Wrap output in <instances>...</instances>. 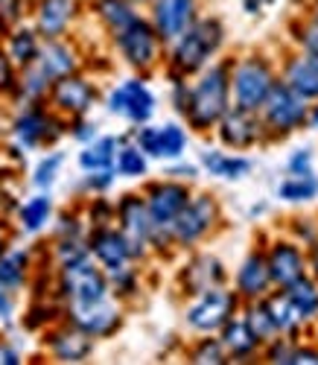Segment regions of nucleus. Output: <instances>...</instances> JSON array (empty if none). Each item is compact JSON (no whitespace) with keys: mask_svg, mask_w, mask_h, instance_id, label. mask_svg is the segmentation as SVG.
<instances>
[{"mask_svg":"<svg viewBox=\"0 0 318 365\" xmlns=\"http://www.w3.org/2000/svg\"><path fill=\"white\" fill-rule=\"evenodd\" d=\"M36 65L44 71V76L50 82H56L61 76L76 73L79 58H76V50L71 44H65L61 38H47V41H41V53L36 58Z\"/></svg>","mask_w":318,"mask_h":365,"instance_id":"obj_27","label":"nucleus"},{"mask_svg":"<svg viewBox=\"0 0 318 365\" xmlns=\"http://www.w3.org/2000/svg\"><path fill=\"white\" fill-rule=\"evenodd\" d=\"M266 263L272 272L275 287H286L307 275V255L298 246V240H275L266 249Z\"/></svg>","mask_w":318,"mask_h":365,"instance_id":"obj_21","label":"nucleus"},{"mask_svg":"<svg viewBox=\"0 0 318 365\" xmlns=\"http://www.w3.org/2000/svg\"><path fill=\"white\" fill-rule=\"evenodd\" d=\"M135 4H149V0H135Z\"/></svg>","mask_w":318,"mask_h":365,"instance_id":"obj_56","label":"nucleus"},{"mask_svg":"<svg viewBox=\"0 0 318 365\" xmlns=\"http://www.w3.org/2000/svg\"><path fill=\"white\" fill-rule=\"evenodd\" d=\"M111 220H114V207H111L103 196H97V199L91 202V222H93V228L111 225Z\"/></svg>","mask_w":318,"mask_h":365,"instance_id":"obj_45","label":"nucleus"},{"mask_svg":"<svg viewBox=\"0 0 318 365\" xmlns=\"http://www.w3.org/2000/svg\"><path fill=\"white\" fill-rule=\"evenodd\" d=\"M88 249H91V257L106 269V275H111V272H120V269L135 263L129 240H125V234L120 228H114V225L93 228L88 234Z\"/></svg>","mask_w":318,"mask_h":365,"instance_id":"obj_17","label":"nucleus"},{"mask_svg":"<svg viewBox=\"0 0 318 365\" xmlns=\"http://www.w3.org/2000/svg\"><path fill=\"white\" fill-rule=\"evenodd\" d=\"M71 138L73 140H79V143H91L93 138H97V126L91 123V120H85V117H73V123H71Z\"/></svg>","mask_w":318,"mask_h":365,"instance_id":"obj_46","label":"nucleus"},{"mask_svg":"<svg viewBox=\"0 0 318 365\" xmlns=\"http://www.w3.org/2000/svg\"><path fill=\"white\" fill-rule=\"evenodd\" d=\"M307 129H318V100L309 103V114H307Z\"/></svg>","mask_w":318,"mask_h":365,"instance_id":"obj_53","label":"nucleus"},{"mask_svg":"<svg viewBox=\"0 0 318 365\" xmlns=\"http://www.w3.org/2000/svg\"><path fill=\"white\" fill-rule=\"evenodd\" d=\"M307 272L318 281V240L309 246V255H307Z\"/></svg>","mask_w":318,"mask_h":365,"instance_id":"obj_52","label":"nucleus"},{"mask_svg":"<svg viewBox=\"0 0 318 365\" xmlns=\"http://www.w3.org/2000/svg\"><path fill=\"white\" fill-rule=\"evenodd\" d=\"M111 38H114V47H117L120 58L138 73H149L158 62H161L164 41H161V36H158V29L152 26V21L143 18V15L135 18L132 24H125Z\"/></svg>","mask_w":318,"mask_h":365,"instance_id":"obj_6","label":"nucleus"},{"mask_svg":"<svg viewBox=\"0 0 318 365\" xmlns=\"http://www.w3.org/2000/svg\"><path fill=\"white\" fill-rule=\"evenodd\" d=\"M315 196H318V175L315 173H304V175L286 173L283 181L277 185V199L289 202V205H304V202H312Z\"/></svg>","mask_w":318,"mask_h":365,"instance_id":"obj_34","label":"nucleus"},{"mask_svg":"<svg viewBox=\"0 0 318 365\" xmlns=\"http://www.w3.org/2000/svg\"><path fill=\"white\" fill-rule=\"evenodd\" d=\"M257 114L263 120V129L269 138H286L307 126L309 100H304L289 85H283L277 79L269 91V97L263 100V106L257 108Z\"/></svg>","mask_w":318,"mask_h":365,"instance_id":"obj_5","label":"nucleus"},{"mask_svg":"<svg viewBox=\"0 0 318 365\" xmlns=\"http://www.w3.org/2000/svg\"><path fill=\"white\" fill-rule=\"evenodd\" d=\"M280 289L289 295V301L295 304V310L301 313L304 324H307V322H318V281L309 275V272H307L304 278L286 284V287H280Z\"/></svg>","mask_w":318,"mask_h":365,"instance_id":"obj_31","label":"nucleus"},{"mask_svg":"<svg viewBox=\"0 0 318 365\" xmlns=\"http://www.w3.org/2000/svg\"><path fill=\"white\" fill-rule=\"evenodd\" d=\"M307 21L318 26V0H312V6H309V18H307Z\"/></svg>","mask_w":318,"mask_h":365,"instance_id":"obj_54","label":"nucleus"},{"mask_svg":"<svg viewBox=\"0 0 318 365\" xmlns=\"http://www.w3.org/2000/svg\"><path fill=\"white\" fill-rule=\"evenodd\" d=\"M21 362V354L18 348L6 345V342H0V365H18Z\"/></svg>","mask_w":318,"mask_h":365,"instance_id":"obj_50","label":"nucleus"},{"mask_svg":"<svg viewBox=\"0 0 318 365\" xmlns=\"http://www.w3.org/2000/svg\"><path fill=\"white\" fill-rule=\"evenodd\" d=\"M65 322H71L73 327L88 333L91 339H106L120 330L123 313H120V304L111 295H106L97 301H68L65 304Z\"/></svg>","mask_w":318,"mask_h":365,"instance_id":"obj_9","label":"nucleus"},{"mask_svg":"<svg viewBox=\"0 0 318 365\" xmlns=\"http://www.w3.org/2000/svg\"><path fill=\"white\" fill-rule=\"evenodd\" d=\"M196 76V82H190L184 120L196 132H213L222 114L231 108V62L207 65Z\"/></svg>","mask_w":318,"mask_h":365,"instance_id":"obj_1","label":"nucleus"},{"mask_svg":"<svg viewBox=\"0 0 318 365\" xmlns=\"http://www.w3.org/2000/svg\"><path fill=\"white\" fill-rule=\"evenodd\" d=\"M199 164H202L205 173H210L213 178H225V181H240V178L251 175V170H254V161H251V158L237 155V152L216 149V146L202 149Z\"/></svg>","mask_w":318,"mask_h":365,"instance_id":"obj_26","label":"nucleus"},{"mask_svg":"<svg viewBox=\"0 0 318 365\" xmlns=\"http://www.w3.org/2000/svg\"><path fill=\"white\" fill-rule=\"evenodd\" d=\"M286 173H289V175L315 173V152H312V146H301V149H295L292 155L286 158Z\"/></svg>","mask_w":318,"mask_h":365,"instance_id":"obj_42","label":"nucleus"},{"mask_svg":"<svg viewBox=\"0 0 318 365\" xmlns=\"http://www.w3.org/2000/svg\"><path fill=\"white\" fill-rule=\"evenodd\" d=\"M167 178L190 181V178H196V167L193 164H173V167H167Z\"/></svg>","mask_w":318,"mask_h":365,"instance_id":"obj_48","label":"nucleus"},{"mask_svg":"<svg viewBox=\"0 0 318 365\" xmlns=\"http://www.w3.org/2000/svg\"><path fill=\"white\" fill-rule=\"evenodd\" d=\"M240 4H242V9H245V12L260 15V12H263V6H272V4H277V0H240Z\"/></svg>","mask_w":318,"mask_h":365,"instance_id":"obj_51","label":"nucleus"},{"mask_svg":"<svg viewBox=\"0 0 318 365\" xmlns=\"http://www.w3.org/2000/svg\"><path fill=\"white\" fill-rule=\"evenodd\" d=\"M58 292L65 301H97L111 295V287L106 269L93 257H88L58 269Z\"/></svg>","mask_w":318,"mask_h":365,"instance_id":"obj_11","label":"nucleus"},{"mask_svg":"<svg viewBox=\"0 0 318 365\" xmlns=\"http://www.w3.org/2000/svg\"><path fill=\"white\" fill-rule=\"evenodd\" d=\"M213 132H216L222 146L237 149V152L251 149V146H257V143H263L269 138L257 111H245V108H234V106L222 114V120L216 123Z\"/></svg>","mask_w":318,"mask_h":365,"instance_id":"obj_14","label":"nucleus"},{"mask_svg":"<svg viewBox=\"0 0 318 365\" xmlns=\"http://www.w3.org/2000/svg\"><path fill=\"white\" fill-rule=\"evenodd\" d=\"M275 281L266 263V252H251L248 257H242L237 275H234V292L240 295V301H260L272 292Z\"/></svg>","mask_w":318,"mask_h":365,"instance_id":"obj_20","label":"nucleus"},{"mask_svg":"<svg viewBox=\"0 0 318 365\" xmlns=\"http://www.w3.org/2000/svg\"><path fill=\"white\" fill-rule=\"evenodd\" d=\"M18 91V68L12 65V58L0 50V94H12Z\"/></svg>","mask_w":318,"mask_h":365,"instance_id":"obj_43","label":"nucleus"},{"mask_svg":"<svg viewBox=\"0 0 318 365\" xmlns=\"http://www.w3.org/2000/svg\"><path fill=\"white\" fill-rule=\"evenodd\" d=\"M114 178H117V170H114V167H106V170H91V173H85L82 185H85V190L103 196L106 190H111Z\"/></svg>","mask_w":318,"mask_h":365,"instance_id":"obj_41","label":"nucleus"},{"mask_svg":"<svg viewBox=\"0 0 318 365\" xmlns=\"http://www.w3.org/2000/svg\"><path fill=\"white\" fill-rule=\"evenodd\" d=\"M106 108L114 114V117H123L125 123L132 126H143L155 117L158 111V97L155 91L146 85L143 76H129L123 79L106 100Z\"/></svg>","mask_w":318,"mask_h":365,"instance_id":"obj_10","label":"nucleus"},{"mask_svg":"<svg viewBox=\"0 0 318 365\" xmlns=\"http://www.w3.org/2000/svg\"><path fill=\"white\" fill-rule=\"evenodd\" d=\"M228 281V272L222 266L219 257L213 255H196L184 263V269L178 272V284L187 295H202L207 289H216V287H225Z\"/></svg>","mask_w":318,"mask_h":365,"instance_id":"obj_19","label":"nucleus"},{"mask_svg":"<svg viewBox=\"0 0 318 365\" xmlns=\"http://www.w3.org/2000/svg\"><path fill=\"white\" fill-rule=\"evenodd\" d=\"M225 36L228 33L222 18H213V15L196 18L193 26L170 44V58H167L170 73L187 79L205 71L213 62V56L222 50V44H225Z\"/></svg>","mask_w":318,"mask_h":365,"instance_id":"obj_2","label":"nucleus"},{"mask_svg":"<svg viewBox=\"0 0 318 365\" xmlns=\"http://www.w3.org/2000/svg\"><path fill=\"white\" fill-rule=\"evenodd\" d=\"M117 149H120V138H114V135H97L91 143H85V146H82V152L76 155V164H79V170H82V173L114 167Z\"/></svg>","mask_w":318,"mask_h":365,"instance_id":"obj_30","label":"nucleus"},{"mask_svg":"<svg viewBox=\"0 0 318 365\" xmlns=\"http://www.w3.org/2000/svg\"><path fill=\"white\" fill-rule=\"evenodd\" d=\"M187 129L181 123H143L135 132V143L146 152L149 161H178L187 152Z\"/></svg>","mask_w":318,"mask_h":365,"instance_id":"obj_15","label":"nucleus"},{"mask_svg":"<svg viewBox=\"0 0 318 365\" xmlns=\"http://www.w3.org/2000/svg\"><path fill=\"white\" fill-rule=\"evenodd\" d=\"M53 108L58 114H68V117H85L93 106H97V88H93L91 79L71 73V76H61L50 85V94Z\"/></svg>","mask_w":318,"mask_h":365,"instance_id":"obj_18","label":"nucleus"},{"mask_svg":"<svg viewBox=\"0 0 318 365\" xmlns=\"http://www.w3.org/2000/svg\"><path fill=\"white\" fill-rule=\"evenodd\" d=\"M190 362L222 365V362H228V351H225V345H222L219 336H202L193 348H190Z\"/></svg>","mask_w":318,"mask_h":365,"instance_id":"obj_38","label":"nucleus"},{"mask_svg":"<svg viewBox=\"0 0 318 365\" xmlns=\"http://www.w3.org/2000/svg\"><path fill=\"white\" fill-rule=\"evenodd\" d=\"M277 79L283 85H289L295 94H301L304 100L315 103L318 100V68L309 62L304 53H292L283 58V68L277 73Z\"/></svg>","mask_w":318,"mask_h":365,"instance_id":"obj_24","label":"nucleus"},{"mask_svg":"<svg viewBox=\"0 0 318 365\" xmlns=\"http://www.w3.org/2000/svg\"><path fill=\"white\" fill-rule=\"evenodd\" d=\"M315 333H318V330H315Z\"/></svg>","mask_w":318,"mask_h":365,"instance_id":"obj_57","label":"nucleus"},{"mask_svg":"<svg viewBox=\"0 0 318 365\" xmlns=\"http://www.w3.org/2000/svg\"><path fill=\"white\" fill-rule=\"evenodd\" d=\"M216 225H219V202L210 193H196V196L190 193V199L178 210L170 234H173L175 246L193 249L196 242H202Z\"/></svg>","mask_w":318,"mask_h":365,"instance_id":"obj_7","label":"nucleus"},{"mask_svg":"<svg viewBox=\"0 0 318 365\" xmlns=\"http://www.w3.org/2000/svg\"><path fill=\"white\" fill-rule=\"evenodd\" d=\"M199 18V0H149V21L164 44L184 36Z\"/></svg>","mask_w":318,"mask_h":365,"instance_id":"obj_16","label":"nucleus"},{"mask_svg":"<svg viewBox=\"0 0 318 365\" xmlns=\"http://www.w3.org/2000/svg\"><path fill=\"white\" fill-rule=\"evenodd\" d=\"M146 207H149V217H152V249H170L175 246L173 242V222L178 217V210L184 207V202L190 199V190L184 181L175 178H164V181H152L146 187Z\"/></svg>","mask_w":318,"mask_h":365,"instance_id":"obj_4","label":"nucleus"},{"mask_svg":"<svg viewBox=\"0 0 318 365\" xmlns=\"http://www.w3.org/2000/svg\"><path fill=\"white\" fill-rule=\"evenodd\" d=\"M26 275H29V255L26 252L12 249V252L0 255V287H4L6 292L24 289Z\"/></svg>","mask_w":318,"mask_h":365,"instance_id":"obj_35","label":"nucleus"},{"mask_svg":"<svg viewBox=\"0 0 318 365\" xmlns=\"http://www.w3.org/2000/svg\"><path fill=\"white\" fill-rule=\"evenodd\" d=\"M275 82H277V71L266 56L251 53L237 58V62H231V106L257 111Z\"/></svg>","mask_w":318,"mask_h":365,"instance_id":"obj_3","label":"nucleus"},{"mask_svg":"<svg viewBox=\"0 0 318 365\" xmlns=\"http://www.w3.org/2000/svg\"><path fill=\"white\" fill-rule=\"evenodd\" d=\"M12 135L24 149H39V146H53L61 135H65V123L50 114L44 106L29 103V108H24L15 123H12Z\"/></svg>","mask_w":318,"mask_h":365,"instance_id":"obj_13","label":"nucleus"},{"mask_svg":"<svg viewBox=\"0 0 318 365\" xmlns=\"http://www.w3.org/2000/svg\"><path fill=\"white\" fill-rule=\"evenodd\" d=\"M61 167H65V155H61V152H50V155H44L33 170V187L36 190H50L58 181Z\"/></svg>","mask_w":318,"mask_h":365,"instance_id":"obj_39","label":"nucleus"},{"mask_svg":"<svg viewBox=\"0 0 318 365\" xmlns=\"http://www.w3.org/2000/svg\"><path fill=\"white\" fill-rule=\"evenodd\" d=\"M292 38L298 41L301 53H304V56L309 58V62L318 68V26H315V24H309V21L295 24V26H292Z\"/></svg>","mask_w":318,"mask_h":365,"instance_id":"obj_40","label":"nucleus"},{"mask_svg":"<svg viewBox=\"0 0 318 365\" xmlns=\"http://www.w3.org/2000/svg\"><path fill=\"white\" fill-rule=\"evenodd\" d=\"M263 304H266V310H269V316H272V322H275V327H277V333L280 336H298L301 333V327H304V319H301V313L295 310V304L289 301V295H286L280 287L277 289H272L266 298H260Z\"/></svg>","mask_w":318,"mask_h":365,"instance_id":"obj_28","label":"nucleus"},{"mask_svg":"<svg viewBox=\"0 0 318 365\" xmlns=\"http://www.w3.org/2000/svg\"><path fill=\"white\" fill-rule=\"evenodd\" d=\"M114 220H117V228L129 240L132 257L143 260L152 249V217H149L146 199L140 193H125L114 207Z\"/></svg>","mask_w":318,"mask_h":365,"instance_id":"obj_12","label":"nucleus"},{"mask_svg":"<svg viewBox=\"0 0 318 365\" xmlns=\"http://www.w3.org/2000/svg\"><path fill=\"white\" fill-rule=\"evenodd\" d=\"M242 316H245V322L251 324V330L257 333V339H260L263 345H266V342H272L275 336H280L263 301H248V307H245V313H242Z\"/></svg>","mask_w":318,"mask_h":365,"instance_id":"obj_37","label":"nucleus"},{"mask_svg":"<svg viewBox=\"0 0 318 365\" xmlns=\"http://www.w3.org/2000/svg\"><path fill=\"white\" fill-rule=\"evenodd\" d=\"M50 220H53V199L47 196V190H39L18 207V222L26 234H39L41 228H47Z\"/></svg>","mask_w":318,"mask_h":365,"instance_id":"obj_33","label":"nucleus"},{"mask_svg":"<svg viewBox=\"0 0 318 365\" xmlns=\"http://www.w3.org/2000/svg\"><path fill=\"white\" fill-rule=\"evenodd\" d=\"M6 252V237H4V231H0V255Z\"/></svg>","mask_w":318,"mask_h":365,"instance_id":"obj_55","label":"nucleus"},{"mask_svg":"<svg viewBox=\"0 0 318 365\" xmlns=\"http://www.w3.org/2000/svg\"><path fill=\"white\" fill-rule=\"evenodd\" d=\"M47 351L58 362H85L93 351V339L68 322L65 327H56L47 333Z\"/></svg>","mask_w":318,"mask_h":365,"instance_id":"obj_22","label":"nucleus"},{"mask_svg":"<svg viewBox=\"0 0 318 365\" xmlns=\"http://www.w3.org/2000/svg\"><path fill=\"white\" fill-rule=\"evenodd\" d=\"M15 316V301H12V292H6L0 287V322H12Z\"/></svg>","mask_w":318,"mask_h":365,"instance_id":"obj_49","label":"nucleus"},{"mask_svg":"<svg viewBox=\"0 0 318 365\" xmlns=\"http://www.w3.org/2000/svg\"><path fill=\"white\" fill-rule=\"evenodd\" d=\"M114 170L123 178H143L149 173V158H146V152L138 143H123L120 140L117 158H114Z\"/></svg>","mask_w":318,"mask_h":365,"instance_id":"obj_36","label":"nucleus"},{"mask_svg":"<svg viewBox=\"0 0 318 365\" xmlns=\"http://www.w3.org/2000/svg\"><path fill=\"white\" fill-rule=\"evenodd\" d=\"M24 18V0H0V26L12 29Z\"/></svg>","mask_w":318,"mask_h":365,"instance_id":"obj_44","label":"nucleus"},{"mask_svg":"<svg viewBox=\"0 0 318 365\" xmlns=\"http://www.w3.org/2000/svg\"><path fill=\"white\" fill-rule=\"evenodd\" d=\"M237 313H240V295L228 287H216L193 298V304L184 313V322L196 333H219V327Z\"/></svg>","mask_w":318,"mask_h":365,"instance_id":"obj_8","label":"nucleus"},{"mask_svg":"<svg viewBox=\"0 0 318 365\" xmlns=\"http://www.w3.org/2000/svg\"><path fill=\"white\" fill-rule=\"evenodd\" d=\"M93 12H97V18L103 21V26L111 36L120 33V29L125 24H132L135 18H140L135 0H93Z\"/></svg>","mask_w":318,"mask_h":365,"instance_id":"obj_32","label":"nucleus"},{"mask_svg":"<svg viewBox=\"0 0 318 365\" xmlns=\"http://www.w3.org/2000/svg\"><path fill=\"white\" fill-rule=\"evenodd\" d=\"M15 68H29L39 58L41 53V36L39 29H29V26H12L9 36H6V50H4Z\"/></svg>","mask_w":318,"mask_h":365,"instance_id":"obj_29","label":"nucleus"},{"mask_svg":"<svg viewBox=\"0 0 318 365\" xmlns=\"http://www.w3.org/2000/svg\"><path fill=\"white\" fill-rule=\"evenodd\" d=\"M219 339L228 351V359H251L263 354V342L257 339V333L251 330V324L245 322L242 313H237L234 319H228L219 327Z\"/></svg>","mask_w":318,"mask_h":365,"instance_id":"obj_23","label":"nucleus"},{"mask_svg":"<svg viewBox=\"0 0 318 365\" xmlns=\"http://www.w3.org/2000/svg\"><path fill=\"white\" fill-rule=\"evenodd\" d=\"M76 15V0H39L36 6V29L39 36L47 38H61L68 33V26Z\"/></svg>","mask_w":318,"mask_h":365,"instance_id":"obj_25","label":"nucleus"},{"mask_svg":"<svg viewBox=\"0 0 318 365\" xmlns=\"http://www.w3.org/2000/svg\"><path fill=\"white\" fill-rule=\"evenodd\" d=\"M292 365H318V348L315 345H298L295 342Z\"/></svg>","mask_w":318,"mask_h":365,"instance_id":"obj_47","label":"nucleus"}]
</instances>
